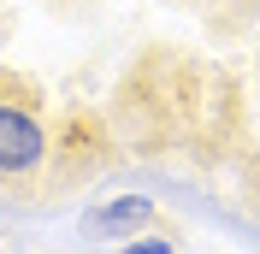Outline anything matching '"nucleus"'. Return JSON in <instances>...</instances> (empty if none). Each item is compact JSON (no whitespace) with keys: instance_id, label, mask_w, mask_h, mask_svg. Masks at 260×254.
Wrapping results in <instances>:
<instances>
[{"instance_id":"obj_3","label":"nucleus","mask_w":260,"mask_h":254,"mask_svg":"<svg viewBox=\"0 0 260 254\" xmlns=\"http://www.w3.org/2000/svg\"><path fill=\"white\" fill-rule=\"evenodd\" d=\"M118 254H172V237H154V231H142V237L118 242Z\"/></svg>"},{"instance_id":"obj_2","label":"nucleus","mask_w":260,"mask_h":254,"mask_svg":"<svg viewBox=\"0 0 260 254\" xmlns=\"http://www.w3.org/2000/svg\"><path fill=\"white\" fill-rule=\"evenodd\" d=\"M148 225H154V201L148 195H113V201H101L89 219H83V237L95 242H130L142 237Z\"/></svg>"},{"instance_id":"obj_1","label":"nucleus","mask_w":260,"mask_h":254,"mask_svg":"<svg viewBox=\"0 0 260 254\" xmlns=\"http://www.w3.org/2000/svg\"><path fill=\"white\" fill-rule=\"evenodd\" d=\"M53 166V130L42 112V89L6 77L0 65V189H30Z\"/></svg>"}]
</instances>
